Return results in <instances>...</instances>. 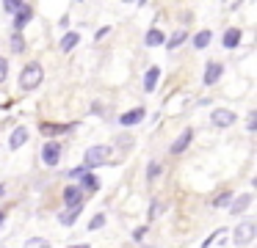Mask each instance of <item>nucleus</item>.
<instances>
[{
	"mask_svg": "<svg viewBox=\"0 0 257 248\" xmlns=\"http://www.w3.org/2000/svg\"><path fill=\"white\" fill-rule=\"evenodd\" d=\"M42 80H45V69H42V64H36V61L25 64V69L20 72V88H23V91H36V88L42 86Z\"/></svg>",
	"mask_w": 257,
	"mask_h": 248,
	"instance_id": "1",
	"label": "nucleus"
},
{
	"mask_svg": "<svg viewBox=\"0 0 257 248\" xmlns=\"http://www.w3.org/2000/svg\"><path fill=\"white\" fill-rule=\"evenodd\" d=\"M108 160H111V146H105V143H97V146H89V149H86V154H83V168L91 171V168H97V165L108 163Z\"/></svg>",
	"mask_w": 257,
	"mask_h": 248,
	"instance_id": "2",
	"label": "nucleus"
},
{
	"mask_svg": "<svg viewBox=\"0 0 257 248\" xmlns=\"http://www.w3.org/2000/svg\"><path fill=\"white\" fill-rule=\"evenodd\" d=\"M254 234H257V226L251 223V220H243V223L235 226V231H232V242H235V245H249V242L254 240Z\"/></svg>",
	"mask_w": 257,
	"mask_h": 248,
	"instance_id": "3",
	"label": "nucleus"
},
{
	"mask_svg": "<svg viewBox=\"0 0 257 248\" xmlns=\"http://www.w3.org/2000/svg\"><path fill=\"white\" fill-rule=\"evenodd\" d=\"M42 160H45V165H58V160H61V143L58 141H47L45 146H42Z\"/></svg>",
	"mask_w": 257,
	"mask_h": 248,
	"instance_id": "4",
	"label": "nucleus"
},
{
	"mask_svg": "<svg viewBox=\"0 0 257 248\" xmlns=\"http://www.w3.org/2000/svg\"><path fill=\"white\" fill-rule=\"evenodd\" d=\"M210 124L213 127H221V130H224V127H232L235 124V113H232V110H227V108H216L210 113Z\"/></svg>",
	"mask_w": 257,
	"mask_h": 248,
	"instance_id": "5",
	"label": "nucleus"
},
{
	"mask_svg": "<svg viewBox=\"0 0 257 248\" xmlns=\"http://www.w3.org/2000/svg\"><path fill=\"white\" fill-rule=\"evenodd\" d=\"M191 141H194V130H191V127H185V130L177 135V141L172 143V149H169V152H172V154H183L185 149L191 146Z\"/></svg>",
	"mask_w": 257,
	"mask_h": 248,
	"instance_id": "6",
	"label": "nucleus"
},
{
	"mask_svg": "<svg viewBox=\"0 0 257 248\" xmlns=\"http://www.w3.org/2000/svg\"><path fill=\"white\" fill-rule=\"evenodd\" d=\"M31 20H34V9H31L28 3H23V9H20L17 14H14V33H20Z\"/></svg>",
	"mask_w": 257,
	"mask_h": 248,
	"instance_id": "7",
	"label": "nucleus"
},
{
	"mask_svg": "<svg viewBox=\"0 0 257 248\" xmlns=\"http://www.w3.org/2000/svg\"><path fill=\"white\" fill-rule=\"evenodd\" d=\"M80 212H83V204H75V207H67L64 212H58V223H61V226H72L75 220L80 218Z\"/></svg>",
	"mask_w": 257,
	"mask_h": 248,
	"instance_id": "8",
	"label": "nucleus"
},
{
	"mask_svg": "<svg viewBox=\"0 0 257 248\" xmlns=\"http://www.w3.org/2000/svg\"><path fill=\"white\" fill-rule=\"evenodd\" d=\"M144 116H147L144 108H133V110H127V113L119 116V124H122V127H133V124H139V121H144Z\"/></svg>",
	"mask_w": 257,
	"mask_h": 248,
	"instance_id": "9",
	"label": "nucleus"
},
{
	"mask_svg": "<svg viewBox=\"0 0 257 248\" xmlns=\"http://www.w3.org/2000/svg\"><path fill=\"white\" fill-rule=\"evenodd\" d=\"M64 204H67V207L83 204V190H80L78 185H67V187H64Z\"/></svg>",
	"mask_w": 257,
	"mask_h": 248,
	"instance_id": "10",
	"label": "nucleus"
},
{
	"mask_svg": "<svg viewBox=\"0 0 257 248\" xmlns=\"http://www.w3.org/2000/svg\"><path fill=\"white\" fill-rule=\"evenodd\" d=\"M221 72H224V66L218 64V61H210V64L205 66V86H213V83L221 80Z\"/></svg>",
	"mask_w": 257,
	"mask_h": 248,
	"instance_id": "11",
	"label": "nucleus"
},
{
	"mask_svg": "<svg viewBox=\"0 0 257 248\" xmlns=\"http://www.w3.org/2000/svg\"><path fill=\"white\" fill-rule=\"evenodd\" d=\"M69 130H72V124H53V121H45V124L39 127V132H42V135H47V138H56V135L69 132Z\"/></svg>",
	"mask_w": 257,
	"mask_h": 248,
	"instance_id": "12",
	"label": "nucleus"
},
{
	"mask_svg": "<svg viewBox=\"0 0 257 248\" xmlns=\"http://www.w3.org/2000/svg\"><path fill=\"white\" fill-rule=\"evenodd\" d=\"M251 198H254L251 193H240V196L235 198L232 204H229V212H232V215H240V212H246V209H249V204H251Z\"/></svg>",
	"mask_w": 257,
	"mask_h": 248,
	"instance_id": "13",
	"label": "nucleus"
},
{
	"mask_svg": "<svg viewBox=\"0 0 257 248\" xmlns=\"http://www.w3.org/2000/svg\"><path fill=\"white\" fill-rule=\"evenodd\" d=\"M158 77H161V66H150V69H147V75H144V91H147V94L155 91Z\"/></svg>",
	"mask_w": 257,
	"mask_h": 248,
	"instance_id": "14",
	"label": "nucleus"
},
{
	"mask_svg": "<svg viewBox=\"0 0 257 248\" xmlns=\"http://www.w3.org/2000/svg\"><path fill=\"white\" fill-rule=\"evenodd\" d=\"M25 141H28V127H17V130L9 135V146L12 149H20Z\"/></svg>",
	"mask_w": 257,
	"mask_h": 248,
	"instance_id": "15",
	"label": "nucleus"
},
{
	"mask_svg": "<svg viewBox=\"0 0 257 248\" xmlns=\"http://www.w3.org/2000/svg\"><path fill=\"white\" fill-rule=\"evenodd\" d=\"M166 42V36H163V31H158V28H150L144 36V44L147 47H161V44Z\"/></svg>",
	"mask_w": 257,
	"mask_h": 248,
	"instance_id": "16",
	"label": "nucleus"
},
{
	"mask_svg": "<svg viewBox=\"0 0 257 248\" xmlns=\"http://www.w3.org/2000/svg\"><path fill=\"white\" fill-rule=\"evenodd\" d=\"M78 42H80V33L69 31V33H64V36H61V42H58V47H61V53H69V50H72Z\"/></svg>",
	"mask_w": 257,
	"mask_h": 248,
	"instance_id": "17",
	"label": "nucleus"
},
{
	"mask_svg": "<svg viewBox=\"0 0 257 248\" xmlns=\"http://www.w3.org/2000/svg\"><path fill=\"white\" fill-rule=\"evenodd\" d=\"M78 187H80V190H91V193H94V190H100V179H97V176L89 171V174L80 176V185Z\"/></svg>",
	"mask_w": 257,
	"mask_h": 248,
	"instance_id": "18",
	"label": "nucleus"
},
{
	"mask_svg": "<svg viewBox=\"0 0 257 248\" xmlns=\"http://www.w3.org/2000/svg\"><path fill=\"white\" fill-rule=\"evenodd\" d=\"M221 44H224V47H227V50H232V47H238V44H240V31H238V28H229V31H227V33H224V39H221Z\"/></svg>",
	"mask_w": 257,
	"mask_h": 248,
	"instance_id": "19",
	"label": "nucleus"
},
{
	"mask_svg": "<svg viewBox=\"0 0 257 248\" xmlns=\"http://www.w3.org/2000/svg\"><path fill=\"white\" fill-rule=\"evenodd\" d=\"M210 39H213L210 31H199V33L194 36V47H196V50H205L207 44H210Z\"/></svg>",
	"mask_w": 257,
	"mask_h": 248,
	"instance_id": "20",
	"label": "nucleus"
},
{
	"mask_svg": "<svg viewBox=\"0 0 257 248\" xmlns=\"http://www.w3.org/2000/svg\"><path fill=\"white\" fill-rule=\"evenodd\" d=\"M185 39H188V33H185V31H177V33H172V39H166L163 44H166L169 50H174V47H180V44H183Z\"/></svg>",
	"mask_w": 257,
	"mask_h": 248,
	"instance_id": "21",
	"label": "nucleus"
},
{
	"mask_svg": "<svg viewBox=\"0 0 257 248\" xmlns=\"http://www.w3.org/2000/svg\"><path fill=\"white\" fill-rule=\"evenodd\" d=\"M12 50H14V53H25V39H23V33H14V36H12Z\"/></svg>",
	"mask_w": 257,
	"mask_h": 248,
	"instance_id": "22",
	"label": "nucleus"
},
{
	"mask_svg": "<svg viewBox=\"0 0 257 248\" xmlns=\"http://www.w3.org/2000/svg\"><path fill=\"white\" fill-rule=\"evenodd\" d=\"M23 248H50V242H47L45 237H31V240H25Z\"/></svg>",
	"mask_w": 257,
	"mask_h": 248,
	"instance_id": "23",
	"label": "nucleus"
},
{
	"mask_svg": "<svg viewBox=\"0 0 257 248\" xmlns=\"http://www.w3.org/2000/svg\"><path fill=\"white\" fill-rule=\"evenodd\" d=\"M229 201H232V193L224 190V193H218V196L213 198V207H224V204H229Z\"/></svg>",
	"mask_w": 257,
	"mask_h": 248,
	"instance_id": "24",
	"label": "nucleus"
},
{
	"mask_svg": "<svg viewBox=\"0 0 257 248\" xmlns=\"http://www.w3.org/2000/svg\"><path fill=\"white\" fill-rule=\"evenodd\" d=\"M3 9H6L9 14H17V11L23 9V0H3Z\"/></svg>",
	"mask_w": 257,
	"mask_h": 248,
	"instance_id": "25",
	"label": "nucleus"
},
{
	"mask_svg": "<svg viewBox=\"0 0 257 248\" xmlns=\"http://www.w3.org/2000/svg\"><path fill=\"white\" fill-rule=\"evenodd\" d=\"M102 226H105V215H102V212H97L94 218L89 220V229L94 231V229H102Z\"/></svg>",
	"mask_w": 257,
	"mask_h": 248,
	"instance_id": "26",
	"label": "nucleus"
},
{
	"mask_svg": "<svg viewBox=\"0 0 257 248\" xmlns=\"http://www.w3.org/2000/svg\"><path fill=\"white\" fill-rule=\"evenodd\" d=\"M161 176V163H150V168H147V179H158Z\"/></svg>",
	"mask_w": 257,
	"mask_h": 248,
	"instance_id": "27",
	"label": "nucleus"
},
{
	"mask_svg": "<svg viewBox=\"0 0 257 248\" xmlns=\"http://www.w3.org/2000/svg\"><path fill=\"white\" fill-rule=\"evenodd\" d=\"M6 77H9V61L3 58V55H0V83L6 80Z\"/></svg>",
	"mask_w": 257,
	"mask_h": 248,
	"instance_id": "28",
	"label": "nucleus"
},
{
	"mask_svg": "<svg viewBox=\"0 0 257 248\" xmlns=\"http://www.w3.org/2000/svg\"><path fill=\"white\" fill-rule=\"evenodd\" d=\"M246 130L249 132L257 130V113H249V119H246Z\"/></svg>",
	"mask_w": 257,
	"mask_h": 248,
	"instance_id": "29",
	"label": "nucleus"
},
{
	"mask_svg": "<svg viewBox=\"0 0 257 248\" xmlns=\"http://www.w3.org/2000/svg\"><path fill=\"white\" fill-rule=\"evenodd\" d=\"M119 146H122V149H130V146H133V138H130V135H122V138H119Z\"/></svg>",
	"mask_w": 257,
	"mask_h": 248,
	"instance_id": "30",
	"label": "nucleus"
},
{
	"mask_svg": "<svg viewBox=\"0 0 257 248\" xmlns=\"http://www.w3.org/2000/svg\"><path fill=\"white\" fill-rule=\"evenodd\" d=\"M83 174H89V171H86L83 165H80V168H72V171H69V176H72V179H80Z\"/></svg>",
	"mask_w": 257,
	"mask_h": 248,
	"instance_id": "31",
	"label": "nucleus"
},
{
	"mask_svg": "<svg viewBox=\"0 0 257 248\" xmlns=\"http://www.w3.org/2000/svg\"><path fill=\"white\" fill-rule=\"evenodd\" d=\"M161 215V201H152V207H150V218H158Z\"/></svg>",
	"mask_w": 257,
	"mask_h": 248,
	"instance_id": "32",
	"label": "nucleus"
},
{
	"mask_svg": "<svg viewBox=\"0 0 257 248\" xmlns=\"http://www.w3.org/2000/svg\"><path fill=\"white\" fill-rule=\"evenodd\" d=\"M144 234H147V226H139V229L133 231V240H139V242H141V240H144Z\"/></svg>",
	"mask_w": 257,
	"mask_h": 248,
	"instance_id": "33",
	"label": "nucleus"
},
{
	"mask_svg": "<svg viewBox=\"0 0 257 248\" xmlns=\"http://www.w3.org/2000/svg\"><path fill=\"white\" fill-rule=\"evenodd\" d=\"M6 223V209H0V226Z\"/></svg>",
	"mask_w": 257,
	"mask_h": 248,
	"instance_id": "34",
	"label": "nucleus"
},
{
	"mask_svg": "<svg viewBox=\"0 0 257 248\" xmlns=\"http://www.w3.org/2000/svg\"><path fill=\"white\" fill-rule=\"evenodd\" d=\"M3 196H6V187H3V185H0V198H3Z\"/></svg>",
	"mask_w": 257,
	"mask_h": 248,
	"instance_id": "35",
	"label": "nucleus"
},
{
	"mask_svg": "<svg viewBox=\"0 0 257 248\" xmlns=\"http://www.w3.org/2000/svg\"><path fill=\"white\" fill-rule=\"evenodd\" d=\"M69 248H89V245H86V242H80V245H69Z\"/></svg>",
	"mask_w": 257,
	"mask_h": 248,
	"instance_id": "36",
	"label": "nucleus"
}]
</instances>
